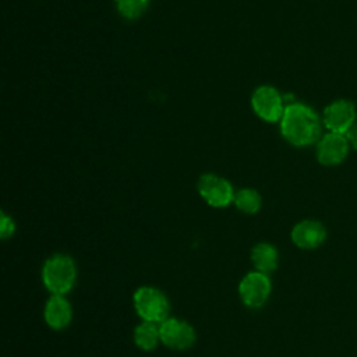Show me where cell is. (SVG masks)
Returning <instances> with one entry per match:
<instances>
[{
  "label": "cell",
  "instance_id": "1",
  "mask_svg": "<svg viewBox=\"0 0 357 357\" xmlns=\"http://www.w3.org/2000/svg\"><path fill=\"white\" fill-rule=\"evenodd\" d=\"M280 131L284 139L296 146L314 144L321 135L319 117L307 105L290 103L280 119Z\"/></svg>",
  "mask_w": 357,
  "mask_h": 357
},
{
  "label": "cell",
  "instance_id": "2",
  "mask_svg": "<svg viewBox=\"0 0 357 357\" xmlns=\"http://www.w3.org/2000/svg\"><path fill=\"white\" fill-rule=\"evenodd\" d=\"M77 278V268L71 257L56 254L50 257L42 269V280L52 294L64 296L68 293Z\"/></svg>",
  "mask_w": 357,
  "mask_h": 357
},
{
  "label": "cell",
  "instance_id": "3",
  "mask_svg": "<svg viewBox=\"0 0 357 357\" xmlns=\"http://www.w3.org/2000/svg\"><path fill=\"white\" fill-rule=\"evenodd\" d=\"M134 307L144 321L153 324L163 322L169 314L166 296L151 286H142L134 293Z\"/></svg>",
  "mask_w": 357,
  "mask_h": 357
},
{
  "label": "cell",
  "instance_id": "4",
  "mask_svg": "<svg viewBox=\"0 0 357 357\" xmlns=\"http://www.w3.org/2000/svg\"><path fill=\"white\" fill-rule=\"evenodd\" d=\"M251 106L258 117L268 123L279 121L284 113L283 99L278 89L269 85L257 88L251 98Z\"/></svg>",
  "mask_w": 357,
  "mask_h": 357
},
{
  "label": "cell",
  "instance_id": "5",
  "mask_svg": "<svg viewBox=\"0 0 357 357\" xmlns=\"http://www.w3.org/2000/svg\"><path fill=\"white\" fill-rule=\"evenodd\" d=\"M271 289L272 284L268 275L258 271L247 273L238 284V293L243 303L251 308L262 307L271 294Z\"/></svg>",
  "mask_w": 357,
  "mask_h": 357
},
{
  "label": "cell",
  "instance_id": "6",
  "mask_svg": "<svg viewBox=\"0 0 357 357\" xmlns=\"http://www.w3.org/2000/svg\"><path fill=\"white\" fill-rule=\"evenodd\" d=\"M198 192L211 206L215 208L227 206L234 199L231 184L226 178L212 173H206L199 177Z\"/></svg>",
  "mask_w": 357,
  "mask_h": 357
},
{
  "label": "cell",
  "instance_id": "7",
  "mask_svg": "<svg viewBox=\"0 0 357 357\" xmlns=\"http://www.w3.org/2000/svg\"><path fill=\"white\" fill-rule=\"evenodd\" d=\"M160 342L170 349L185 350L195 342V331L185 321L177 318H166L159 324Z\"/></svg>",
  "mask_w": 357,
  "mask_h": 357
},
{
  "label": "cell",
  "instance_id": "8",
  "mask_svg": "<svg viewBox=\"0 0 357 357\" xmlns=\"http://www.w3.org/2000/svg\"><path fill=\"white\" fill-rule=\"evenodd\" d=\"M356 120L354 105L349 100L339 99L328 105L324 110V124L331 132L346 134Z\"/></svg>",
  "mask_w": 357,
  "mask_h": 357
},
{
  "label": "cell",
  "instance_id": "9",
  "mask_svg": "<svg viewBox=\"0 0 357 357\" xmlns=\"http://www.w3.org/2000/svg\"><path fill=\"white\" fill-rule=\"evenodd\" d=\"M349 141L344 134L328 132L324 135L317 146V158L325 166H335L344 160L349 152Z\"/></svg>",
  "mask_w": 357,
  "mask_h": 357
},
{
  "label": "cell",
  "instance_id": "10",
  "mask_svg": "<svg viewBox=\"0 0 357 357\" xmlns=\"http://www.w3.org/2000/svg\"><path fill=\"white\" fill-rule=\"evenodd\" d=\"M326 238V230L318 220L305 219L298 222L291 230V241L303 250L319 247Z\"/></svg>",
  "mask_w": 357,
  "mask_h": 357
},
{
  "label": "cell",
  "instance_id": "11",
  "mask_svg": "<svg viewBox=\"0 0 357 357\" xmlns=\"http://www.w3.org/2000/svg\"><path fill=\"white\" fill-rule=\"evenodd\" d=\"M73 310L64 296L53 294L45 305V321L56 331L64 329L71 322Z\"/></svg>",
  "mask_w": 357,
  "mask_h": 357
},
{
  "label": "cell",
  "instance_id": "12",
  "mask_svg": "<svg viewBox=\"0 0 357 357\" xmlns=\"http://www.w3.org/2000/svg\"><path fill=\"white\" fill-rule=\"evenodd\" d=\"M251 261L258 272L268 275L269 272L276 269L278 261H279V254H278V250L272 244L259 243V244L254 245V248L251 251Z\"/></svg>",
  "mask_w": 357,
  "mask_h": 357
},
{
  "label": "cell",
  "instance_id": "13",
  "mask_svg": "<svg viewBox=\"0 0 357 357\" xmlns=\"http://www.w3.org/2000/svg\"><path fill=\"white\" fill-rule=\"evenodd\" d=\"M160 340V333H159V326L153 322H148L144 321L142 324H139L135 331H134V342L135 344L148 351V350H153L156 347V344Z\"/></svg>",
  "mask_w": 357,
  "mask_h": 357
},
{
  "label": "cell",
  "instance_id": "14",
  "mask_svg": "<svg viewBox=\"0 0 357 357\" xmlns=\"http://www.w3.org/2000/svg\"><path fill=\"white\" fill-rule=\"evenodd\" d=\"M234 205L237 206L238 211L244 212V213H255L259 211L261 208V195L252 190V188H243L238 190L234 194V199H233Z\"/></svg>",
  "mask_w": 357,
  "mask_h": 357
},
{
  "label": "cell",
  "instance_id": "15",
  "mask_svg": "<svg viewBox=\"0 0 357 357\" xmlns=\"http://www.w3.org/2000/svg\"><path fill=\"white\" fill-rule=\"evenodd\" d=\"M119 13L128 20L138 18L148 7L149 0H114Z\"/></svg>",
  "mask_w": 357,
  "mask_h": 357
},
{
  "label": "cell",
  "instance_id": "16",
  "mask_svg": "<svg viewBox=\"0 0 357 357\" xmlns=\"http://www.w3.org/2000/svg\"><path fill=\"white\" fill-rule=\"evenodd\" d=\"M15 230V225H14V220L6 215V212H0V236L1 238H8L13 236Z\"/></svg>",
  "mask_w": 357,
  "mask_h": 357
},
{
  "label": "cell",
  "instance_id": "17",
  "mask_svg": "<svg viewBox=\"0 0 357 357\" xmlns=\"http://www.w3.org/2000/svg\"><path fill=\"white\" fill-rule=\"evenodd\" d=\"M344 135H346L349 144H350L354 149H357V124H353L351 128H350Z\"/></svg>",
  "mask_w": 357,
  "mask_h": 357
}]
</instances>
